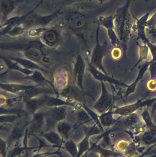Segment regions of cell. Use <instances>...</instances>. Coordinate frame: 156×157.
Here are the masks:
<instances>
[{"label": "cell", "instance_id": "7", "mask_svg": "<svg viewBox=\"0 0 156 157\" xmlns=\"http://www.w3.org/2000/svg\"><path fill=\"white\" fill-rule=\"evenodd\" d=\"M146 29L153 36H156V11L147 20Z\"/></svg>", "mask_w": 156, "mask_h": 157}, {"label": "cell", "instance_id": "8", "mask_svg": "<svg viewBox=\"0 0 156 157\" xmlns=\"http://www.w3.org/2000/svg\"><path fill=\"white\" fill-rule=\"evenodd\" d=\"M43 137L45 138L50 144H53L55 146H60L62 140L59 136L58 135L55 133H49L43 135Z\"/></svg>", "mask_w": 156, "mask_h": 157}, {"label": "cell", "instance_id": "12", "mask_svg": "<svg viewBox=\"0 0 156 157\" xmlns=\"http://www.w3.org/2000/svg\"><path fill=\"white\" fill-rule=\"evenodd\" d=\"M99 47V48L96 50L95 54H94V57H93L94 63H95L96 64L100 63V61H101L103 55L102 50L99 48L100 47Z\"/></svg>", "mask_w": 156, "mask_h": 157}, {"label": "cell", "instance_id": "1", "mask_svg": "<svg viewBox=\"0 0 156 157\" xmlns=\"http://www.w3.org/2000/svg\"><path fill=\"white\" fill-rule=\"evenodd\" d=\"M67 25L74 31L84 29L88 24L86 15L79 11H72L65 15L64 17Z\"/></svg>", "mask_w": 156, "mask_h": 157}, {"label": "cell", "instance_id": "10", "mask_svg": "<svg viewBox=\"0 0 156 157\" xmlns=\"http://www.w3.org/2000/svg\"><path fill=\"white\" fill-rule=\"evenodd\" d=\"M65 147L72 157H77L78 154L77 147L72 141L67 142V144H65Z\"/></svg>", "mask_w": 156, "mask_h": 157}, {"label": "cell", "instance_id": "5", "mask_svg": "<svg viewBox=\"0 0 156 157\" xmlns=\"http://www.w3.org/2000/svg\"><path fill=\"white\" fill-rule=\"evenodd\" d=\"M26 0H1V23L9 18L16 8Z\"/></svg>", "mask_w": 156, "mask_h": 157}, {"label": "cell", "instance_id": "17", "mask_svg": "<svg viewBox=\"0 0 156 157\" xmlns=\"http://www.w3.org/2000/svg\"><path fill=\"white\" fill-rule=\"evenodd\" d=\"M113 51L114 52H115V54H112L113 58L115 59H119L121 57L122 55V52L120 50V49L119 48H114V49Z\"/></svg>", "mask_w": 156, "mask_h": 157}, {"label": "cell", "instance_id": "21", "mask_svg": "<svg viewBox=\"0 0 156 157\" xmlns=\"http://www.w3.org/2000/svg\"><path fill=\"white\" fill-rule=\"evenodd\" d=\"M145 1H148V0H145Z\"/></svg>", "mask_w": 156, "mask_h": 157}, {"label": "cell", "instance_id": "16", "mask_svg": "<svg viewBox=\"0 0 156 157\" xmlns=\"http://www.w3.org/2000/svg\"><path fill=\"white\" fill-rule=\"evenodd\" d=\"M147 87L151 90H156V81L154 79L150 80L147 83Z\"/></svg>", "mask_w": 156, "mask_h": 157}, {"label": "cell", "instance_id": "18", "mask_svg": "<svg viewBox=\"0 0 156 157\" xmlns=\"http://www.w3.org/2000/svg\"><path fill=\"white\" fill-rule=\"evenodd\" d=\"M87 1V0H63V2L67 4L75 3L82 1Z\"/></svg>", "mask_w": 156, "mask_h": 157}, {"label": "cell", "instance_id": "19", "mask_svg": "<svg viewBox=\"0 0 156 157\" xmlns=\"http://www.w3.org/2000/svg\"><path fill=\"white\" fill-rule=\"evenodd\" d=\"M135 2V0H132V5H131V12H132L133 15H134L133 14V5L134 4Z\"/></svg>", "mask_w": 156, "mask_h": 157}, {"label": "cell", "instance_id": "14", "mask_svg": "<svg viewBox=\"0 0 156 157\" xmlns=\"http://www.w3.org/2000/svg\"><path fill=\"white\" fill-rule=\"evenodd\" d=\"M27 54L29 57L34 59H38L40 57V53L35 49H30L27 52Z\"/></svg>", "mask_w": 156, "mask_h": 157}, {"label": "cell", "instance_id": "6", "mask_svg": "<svg viewBox=\"0 0 156 157\" xmlns=\"http://www.w3.org/2000/svg\"><path fill=\"white\" fill-rule=\"evenodd\" d=\"M112 102V97L111 94L104 90V93L101 98L97 105V108L101 112H103L109 109Z\"/></svg>", "mask_w": 156, "mask_h": 157}, {"label": "cell", "instance_id": "20", "mask_svg": "<svg viewBox=\"0 0 156 157\" xmlns=\"http://www.w3.org/2000/svg\"><path fill=\"white\" fill-rule=\"evenodd\" d=\"M91 1H97L100 4H103L104 2H106L107 0H91Z\"/></svg>", "mask_w": 156, "mask_h": 157}, {"label": "cell", "instance_id": "2", "mask_svg": "<svg viewBox=\"0 0 156 157\" xmlns=\"http://www.w3.org/2000/svg\"><path fill=\"white\" fill-rule=\"evenodd\" d=\"M61 13V8L56 10L51 14L48 15H42L34 13L33 12L28 16L24 24L27 26L32 25L44 27L58 17Z\"/></svg>", "mask_w": 156, "mask_h": 157}, {"label": "cell", "instance_id": "9", "mask_svg": "<svg viewBox=\"0 0 156 157\" xmlns=\"http://www.w3.org/2000/svg\"><path fill=\"white\" fill-rule=\"evenodd\" d=\"M58 34L56 29H49L47 30L44 35V38L46 42L52 44L57 40Z\"/></svg>", "mask_w": 156, "mask_h": 157}, {"label": "cell", "instance_id": "15", "mask_svg": "<svg viewBox=\"0 0 156 157\" xmlns=\"http://www.w3.org/2000/svg\"><path fill=\"white\" fill-rule=\"evenodd\" d=\"M64 111L63 110L59 109L57 110L55 113H54L53 116L55 119H59L62 118L63 116H64Z\"/></svg>", "mask_w": 156, "mask_h": 157}, {"label": "cell", "instance_id": "3", "mask_svg": "<svg viewBox=\"0 0 156 157\" xmlns=\"http://www.w3.org/2000/svg\"><path fill=\"white\" fill-rule=\"evenodd\" d=\"M43 1L44 0H40L38 4L36 6H35L33 9L30 10L29 12H27L26 13L22 15L12 17H9L8 19H6L2 24H1V27H3L2 32H3V33H4L5 32L8 31V30L14 27L24 24L26 19L28 17V16L33 13L35 9H36L41 4Z\"/></svg>", "mask_w": 156, "mask_h": 157}, {"label": "cell", "instance_id": "11", "mask_svg": "<svg viewBox=\"0 0 156 157\" xmlns=\"http://www.w3.org/2000/svg\"><path fill=\"white\" fill-rule=\"evenodd\" d=\"M58 131L62 138H67L70 132V128L67 124H61L59 127Z\"/></svg>", "mask_w": 156, "mask_h": 157}, {"label": "cell", "instance_id": "4", "mask_svg": "<svg viewBox=\"0 0 156 157\" xmlns=\"http://www.w3.org/2000/svg\"><path fill=\"white\" fill-rule=\"evenodd\" d=\"M114 14L109 16H100L98 20L99 25L102 26L107 29L109 36L112 41L117 43L118 39L114 31Z\"/></svg>", "mask_w": 156, "mask_h": 157}, {"label": "cell", "instance_id": "13", "mask_svg": "<svg viewBox=\"0 0 156 157\" xmlns=\"http://www.w3.org/2000/svg\"><path fill=\"white\" fill-rule=\"evenodd\" d=\"M148 132L143 137L144 141L145 142L146 144H151L153 143L154 141L155 135L153 132Z\"/></svg>", "mask_w": 156, "mask_h": 157}]
</instances>
